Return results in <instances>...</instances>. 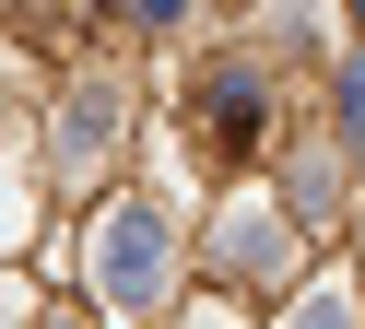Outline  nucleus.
I'll return each instance as SVG.
<instances>
[{
    "label": "nucleus",
    "instance_id": "obj_1",
    "mask_svg": "<svg viewBox=\"0 0 365 329\" xmlns=\"http://www.w3.org/2000/svg\"><path fill=\"white\" fill-rule=\"evenodd\" d=\"M95 294L106 306H153L165 294V212L153 200H118L95 224Z\"/></svg>",
    "mask_w": 365,
    "mask_h": 329
},
{
    "label": "nucleus",
    "instance_id": "obj_2",
    "mask_svg": "<svg viewBox=\"0 0 365 329\" xmlns=\"http://www.w3.org/2000/svg\"><path fill=\"white\" fill-rule=\"evenodd\" d=\"M106 130H118V94H106V83H83V94H71V130H59V164L83 177V164L106 153Z\"/></svg>",
    "mask_w": 365,
    "mask_h": 329
},
{
    "label": "nucleus",
    "instance_id": "obj_3",
    "mask_svg": "<svg viewBox=\"0 0 365 329\" xmlns=\"http://www.w3.org/2000/svg\"><path fill=\"white\" fill-rule=\"evenodd\" d=\"M283 258V224L271 212H224V271H271Z\"/></svg>",
    "mask_w": 365,
    "mask_h": 329
},
{
    "label": "nucleus",
    "instance_id": "obj_4",
    "mask_svg": "<svg viewBox=\"0 0 365 329\" xmlns=\"http://www.w3.org/2000/svg\"><path fill=\"white\" fill-rule=\"evenodd\" d=\"M212 130H224V141L259 130V83H247V70H212Z\"/></svg>",
    "mask_w": 365,
    "mask_h": 329
},
{
    "label": "nucleus",
    "instance_id": "obj_5",
    "mask_svg": "<svg viewBox=\"0 0 365 329\" xmlns=\"http://www.w3.org/2000/svg\"><path fill=\"white\" fill-rule=\"evenodd\" d=\"M294 329H354V282H318V294L294 306Z\"/></svg>",
    "mask_w": 365,
    "mask_h": 329
}]
</instances>
